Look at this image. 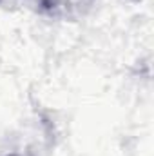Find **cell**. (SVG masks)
<instances>
[]
</instances>
